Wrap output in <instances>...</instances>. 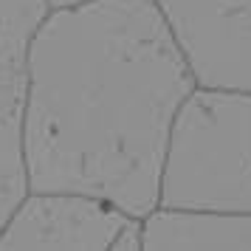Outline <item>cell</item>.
<instances>
[{"instance_id":"obj_7","label":"cell","mask_w":251,"mask_h":251,"mask_svg":"<svg viewBox=\"0 0 251 251\" xmlns=\"http://www.w3.org/2000/svg\"><path fill=\"white\" fill-rule=\"evenodd\" d=\"M48 12H57V9H74V6H82V3H91V0H43Z\"/></svg>"},{"instance_id":"obj_3","label":"cell","mask_w":251,"mask_h":251,"mask_svg":"<svg viewBox=\"0 0 251 251\" xmlns=\"http://www.w3.org/2000/svg\"><path fill=\"white\" fill-rule=\"evenodd\" d=\"M141 217L79 192H31L0 228V249H116Z\"/></svg>"},{"instance_id":"obj_2","label":"cell","mask_w":251,"mask_h":251,"mask_svg":"<svg viewBox=\"0 0 251 251\" xmlns=\"http://www.w3.org/2000/svg\"><path fill=\"white\" fill-rule=\"evenodd\" d=\"M158 206L251 212V91L198 85L172 125Z\"/></svg>"},{"instance_id":"obj_1","label":"cell","mask_w":251,"mask_h":251,"mask_svg":"<svg viewBox=\"0 0 251 251\" xmlns=\"http://www.w3.org/2000/svg\"><path fill=\"white\" fill-rule=\"evenodd\" d=\"M198 88L158 0H91L46 12L25 54V189L102 198L147 217L172 125Z\"/></svg>"},{"instance_id":"obj_4","label":"cell","mask_w":251,"mask_h":251,"mask_svg":"<svg viewBox=\"0 0 251 251\" xmlns=\"http://www.w3.org/2000/svg\"><path fill=\"white\" fill-rule=\"evenodd\" d=\"M198 85L251 91V0H158Z\"/></svg>"},{"instance_id":"obj_5","label":"cell","mask_w":251,"mask_h":251,"mask_svg":"<svg viewBox=\"0 0 251 251\" xmlns=\"http://www.w3.org/2000/svg\"><path fill=\"white\" fill-rule=\"evenodd\" d=\"M46 12L43 0H0V228L25 195L20 155L25 54Z\"/></svg>"},{"instance_id":"obj_6","label":"cell","mask_w":251,"mask_h":251,"mask_svg":"<svg viewBox=\"0 0 251 251\" xmlns=\"http://www.w3.org/2000/svg\"><path fill=\"white\" fill-rule=\"evenodd\" d=\"M141 249H251V212L155 206L141 217Z\"/></svg>"}]
</instances>
